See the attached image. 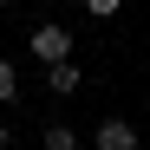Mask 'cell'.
<instances>
[{
	"mask_svg": "<svg viewBox=\"0 0 150 150\" xmlns=\"http://www.w3.org/2000/svg\"><path fill=\"white\" fill-rule=\"evenodd\" d=\"M72 26H59V20H46V26H33V39H26V52L39 59V65H52V59H72Z\"/></svg>",
	"mask_w": 150,
	"mask_h": 150,
	"instance_id": "6da1fadb",
	"label": "cell"
},
{
	"mask_svg": "<svg viewBox=\"0 0 150 150\" xmlns=\"http://www.w3.org/2000/svg\"><path fill=\"white\" fill-rule=\"evenodd\" d=\"M79 79H85L79 59H52V65H46V91H52V98H79Z\"/></svg>",
	"mask_w": 150,
	"mask_h": 150,
	"instance_id": "7a4b0ae2",
	"label": "cell"
},
{
	"mask_svg": "<svg viewBox=\"0 0 150 150\" xmlns=\"http://www.w3.org/2000/svg\"><path fill=\"white\" fill-rule=\"evenodd\" d=\"M124 144H137V137H131V124H124V117H105V124L91 131V150H124Z\"/></svg>",
	"mask_w": 150,
	"mask_h": 150,
	"instance_id": "3957f363",
	"label": "cell"
},
{
	"mask_svg": "<svg viewBox=\"0 0 150 150\" xmlns=\"http://www.w3.org/2000/svg\"><path fill=\"white\" fill-rule=\"evenodd\" d=\"M13 98H20V65L0 59V105H13Z\"/></svg>",
	"mask_w": 150,
	"mask_h": 150,
	"instance_id": "277c9868",
	"label": "cell"
},
{
	"mask_svg": "<svg viewBox=\"0 0 150 150\" xmlns=\"http://www.w3.org/2000/svg\"><path fill=\"white\" fill-rule=\"evenodd\" d=\"M46 150H79V131L72 124H46Z\"/></svg>",
	"mask_w": 150,
	"mask_h": 150,
	"instance_id": "5b68a950",
	"label": "cell"
},
{
	"mask_svg": "<svg viewBox=\"0 0 150 150\" xmlns=\"http://www.w3.org/2000/svg\"><path fill=\"white\" fill-rule=\"evenodd\" d=\"M117 7H124V0H85V13H98V20H111Z\"/></svg>",
	"mask_w": 150,
	"mask_h": 150,
	"instance_id": "8992f818",
	"label": "cell"
},
{
	"mask_svg": "<svg viewBox=\"0 0 150 150\" xmlns=\"http://www.w3.org/2000/svg\"><path fill=\"white\" fill-rule=\"evenodd\" d=\"M0 150H7V124H0Z\"/></svg>",
	"mask_w": 150,
	"mask_h": 150,
	"instance_id": "52a82bcc",
	"label": "cell"
},
{
	"mask_svg": "<svg viewBox=\"0 0 150 150\" xmlns=\"http://www.w3.org/2000/svg\"><path fill=\"white\" fill-rule=\"evenodd\" d=\"M124 150H144V144H124Z\"/></svg>",
	"mask_w": 150,
	"mask_h": 150,
	"instance_id": "ba28073f",
	"label": "cell"
},
{
	"mask_svg": "<svg viewBox=\"0 0 150 150\" xmlns=\"http://www.w3.org/2000/svg\"><path fill=\"white\" fill-rule=\"evenodd\" d=\"M144 150H150V137H144Z\"/></svg>",
	"mask_w": 150,
	"mask_h": 150,
	"instance_id": "9c48e42d",
	"label": "cell"
},
{
	"mask_svg": "<svg viewBox=\"0 0 150 150\" xmlns=\"http://www.w3.org/2000/svg\"><path fill=\"white\" fill-rule=\"evenodd\" d=\"M0 7H7V0H0Z\"/></svg>",
	"mask_w": 150,
	"mask_h": 150,
	"instance_id": "30bf717a",
	"label": "cell"
}]
</instances>
